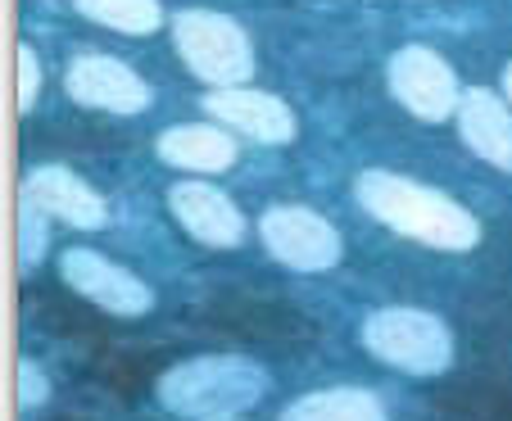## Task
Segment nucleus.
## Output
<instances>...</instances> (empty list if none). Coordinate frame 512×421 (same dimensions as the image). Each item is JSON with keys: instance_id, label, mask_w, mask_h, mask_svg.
Segmentation results:
<instances>
[{"instance_id": "nucleus-1", "label": "nucleus", "mask_w": 512, "mask_h": 421, "mask_svg": "<svg viewBox=\"0 0 512 421\" xmlns=\"http://www.w3.org/2000/svg\"><path fill=\"white\" fill-rule=\"evenodd\" d=\"M354 200L363 213L381 222V227L399 231V236L417 240L426 249H445V254H467L481 245V222L467 213L454 195L422 186L404 173L390 168H363L354 177Z\"/></svg>"}, {"instance_id": "nucleus-2", "label": "nucleus", "mask_w": 512, "mask_h": 421, "mask_svg": "<svg viewBox=\"0 0 512 421\" xmlns=\"http://www.w3.org/2000/svg\"><path fill=\"white\" fill-rule=\"evenodd\" d=\"M272 376L254 358L241 354H204L168 367L155 385V399L164 412L182 421H209V417H241L245 408L268 394Z\"/></svg>"}, {"instance_id": "nucleus-3", "label": "nucleus", "mask_w": 512, "mask_h": 421, "mask_svg": "<svg viewBox=\"0 0 512 421\" xmlns=\"http://www.w3.org/2000/svg\"><path fill=\"white\" fill-rule=\"evenodd\" d=\"M358 340L377 363L408 376H440L454 363V331L445 326V317L426 313V308H377L363 317Z\"/></svg>"}, {"instance_id": "nucleus-4", "label": "nucleus", "mask_w": 512, "mask_h": 421, "mask_svg": "<svg viewBox=\"0 0 512 421\" xmlns=\"http://www.w3.org/2000/svg\"><path fill=\"white\" fill-rule=\"evenodd\" d=\"M173 46L186 73L204 87H245L254 77V46L241 23L218 10H182L173 19Z\"/></svg>"}, {"instance_id": "nucleus-5", "label": "nucleus", "mask_w": 512, "mask_h": 421, "mask_svg": "<svg viewBox=\"0 0 512 421\" xmlns=\"http://www.w3.org/2000/svg\"><path fill=\"white\" fill-rule=\"evenodd\" d=\"M259 240L290 272H327L340 263V231L309 204H272L259 218Z\"/></svg>"}, {"instance_id": "nucleus-6", "label": "nucleus", "mask_w": 512, "mask_h": 421, "mask_svg": "<svg viewBox=\"0 0 512 421\" xmlns=\"http://www.w3.org/2000/svg\"><path fill=\"white\" fill-rule=\"evenodd\" d=\"M386 82H390V96L413 118H422V123H445V118H454L458 100H463L454 64H449L445 55H435L431 46L395 50L386 64Z\"/></svg>"}, {"instance_id": "nucleus-7", "label": "nucleus", "mask_w": 512, "mask_h": 421, "mask_svg": "<svg viewBox=\"0 0 512 421\" xmlns=\"http://www.w3.org/2000/svg\"><path fill=\"white\" fill-rule=\"evenodd\" d=\"M59 277L73 295H82L87 304L105 308L118 317H145L155 308V290L145 286L136 272H127L123 263L105 259L96 249H64L59 254Z\"/></svg>"}, {"instance_id": "nucleus-8", "label": "nucleus", "mask_w": 512, "mask_h": 421, "mask_svg": "<svg viewBox=\"0 0 512 421\" xmlns=\"http://www.w3.org/2000/svg\"><path fill=\"white\" fill-rule=\"evenodd\" d=\"M64 91L78 105L87 109H100V114H118V118H132V114H145L155 91L136 73L132 64L114 55H82L68 64L64 73Z\"/></svg>"}, {"instance_id": "nucleus-9", "label": "nucleus", "mask_w": 512, "mask_h": 421, "mask_svg": "<svg viewBox=\"0 0 512 421\" xmlns=\"http://www.w3.org/2000/svg\"><path fill=\"white\" fill-rule=\"evenodd\" d=\"M168 213L204 249H236L245 240V213L236 209L232 195L218 191L213 182H195L191 177V182L168 186Z\"/></svg>"}, {"instance_id": "nucleus-10", "label": "nucleus", "mask_w": 512, "mask_h": 421, "mask_svg": "<svg viewBox=\"0 0 512 421\" xmlns=\"http://www.w3.org/2000/svg\"><path fill=\"white\" fill-rule=\"evenodd\" d=\"M204 109H209L227 132L250 136V141H259V145H290L295 141V132H300V123H295V114H290V105L281 96H272V91L223 87V91H209Z\"/></svg>"}, {"instance_id": "nucleus-11", "label": "nucleus", "mask_w": 512, "mask_h": 421, "mask_svg": "<svg viewBox=\"0 0 512 421\" xmlns=\"http://www.w3.org/2000/svg\"><path fill=\"white\" fill-rule=\"evenodd\" d=\"M19 195L37 200L50 218L68 222V227H78V231H100L109 222L105 195H100L96 186H87L73 168H64V163H41V168H28Z\"/></svg>"}, {"instance_id": "nucleus-12", "label": "nucleus", "mask_w": 512, "mask_h": 421, "mask_svg": "<svg viewBox=\"0 0 512 421\" xmlns=\"http://www.w3.org/2000/svg\"><path fill=\"white\" fill-rule=\"evenodd\" d=\"M454 118H458V132H463L467 150L512 177V109L494 91L472 87V91H463Z\"/></svg>"}, {"instance_id": "nucleus-13", "label": "nucleus", "mask_w": 512, "mask_h": 421, "mask_svg": "<svg viewBox=\"0 0 512 421\" xmlns=\"http://www.w3.org/2000/svg\"><path fill=\"white\" fill-rule=\"evenodd\" d=\"M155 154L168 168H182V173H227L236 163V136L227 127L213 123H177L164 127L155 141Z\"/></svg>"}, {"instance_id": "nucleus-14", "label": "nucleus", "mask_w": 512, "mask_h": 421, "mask_svg": "<svg viewBox=\"0 0 512 421\" xmlns=\"http://www.w3.org/2000/svg\"><path fill=\"white\" fill-rule=\"evenodd\" d=\"M277 421H390L386 403L363 385H331L295 399Z\"/></svg>"}, {"instance_id": "nucleus-15", "label": "nucleus", "mask_w": 512, "mask_h": 421, "mask_svg": "<svg viewBox=\"0 0 512 421\" xmlns=\"http://www.w3.org/2000/svg\"><path fill=\"white\" fill-rule=\"evenodd\" d=\"M73 10L82 19L114 28L123 37H150L164 28V5L159 0H73Z\"/></svg>"}, {"instance_id": "nucleus-16", "label": "nucleus", "mask_w": 512, "mask_h": 421, "mask_svg": "<svg viewBox=\"0 0 512 421\" xmlns=\"http://www.w3.org/2000/svg\"><path fill=\"white\" fill-rule=\"evenodd\" d=\"M50 245V213L37 200L19 195V268L32 272Z\"/></svg>"}, {"instance_id": "nucleus-17", "label": "nucleus", "mask_w": 512, "mask_h": 421, "mask_svg": "<svg viewBox=\"0 0 512 421\" xmlns=\"http://www.w3.org/2000/svg\"><path fill=\"white\" fill-rule=\"evenodd\" d=\"M41 59H37V50L32 46H19V109L28 114L32 105H37V96H41Z\"/></svg>"}, {"instance_id": "nucleus-18", "label": "nucleus", "mask_w": 512, "mask_h": 421, "mask_svg": "<svg viewBox=\"0 0 512 421\" xmlns=\"http://www.w3.org/2000/svg\"><path fill=\"white\" fill-rule=\"evenodd\" d=\"M46 399H50V381L41 376V367L32 363V358H23L19 363V408L32 412L37 403H46Z\"/></svg>"}, {"instance_id": "nucleus-19", "label": "nucleus", "mask_w": 512, "mask_h": 421, "mask_svg": "<svg viewBox=\"0 0 512 421\" xmlns=\"http://www.w3.org/2000/svg\"><path fill=\"white\" fill-rule=\"evenodd\" d=\"M503 96H508V105H512V64L503 68Z\"/></svg>"}, {"instance_id": "nucleus-20", "label": "nucleus", "mask_w": 512, "mask_h": 421, "mask_svg": "<svg viewBox=\"0 0 512 421\" xmlns=\"http://www.w3.org/2000/svg\"><path fill=\"white\" fill-rule=\"evenodd\" d=\"M209 421H245V417H209Z\"/></svg>"}]
</instances>
